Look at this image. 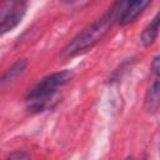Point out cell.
Masks as SVG:
<instances>
[{
  "instance_id": "obj_2",
  "label": "cell",
  "mask_w": 160,
  "mask_h": 160,
  "mask_svg": "<svg viewBox=\"0 0 160 160\" xmlns=\"http://www.w3.org/2000/svg\"><path fill=\"white\" fill-rule=\"evenodd\" d=\"M71 70H61L45 76L26 95L28 108L34 112H42L51 108V102L59 96V91L72 79Z\"/></svg>"
},
{
  "instance_id": "obj_7",
  "label": "cell",
  "mask_w": 160,
  "mask_h": 160,
  "mask_svg": "<svg viewBox=\"0 0 160 160\" xmlns=\"http://www.w3.org/2000/svg\"><path fill=\"white\" fill-rule=\"evenodd\" d=\"M28 66V61L25 59H21V60H18L15 64H12L11 68H9L5 74L2 75V79H1V82L5 84V82H9V81H12L15 78H18L20 74H22L25 71Z\"/></svg>"
},
{
  "instance_id": "obj_1",
  "label": "cell",
  "mask_w": 160,
  "mask_h": 160,
  "mask_svg": "<svg viewBox=\"0 0 160 160\" xmlns=\"http://www.w3.org/2000/svg\"><path fill=\"white\" fill-rule=\"evenodd\" d=\"M124 1L114 2L106 12H104L99 19L86 26L80 31L62 50L64 58H74L88 50H91L96 44H99L111 30L115 21H118L119 14L122 9Z\"/></svg>"
},
{
  "instance_id": "obj_3",
  "label": "cell",
  "mask_w": 160,
  "mask_h": 160,
  "mask_svg": "<svg viewBox=\"0 0 160 160\" xmlns=\"http://www.w3.org/2000/svg\"><path fill=\"white\" fill-rule=\"evenodd\" d=\"M28 4L25 1L10 0L2 1L0 5V34L4 35L15 29L26 12Z\"/></svg>"
},
{
  "instance_id": "obj_4",
  "label": "cell",
  "mask_w": 160,
  "mask_h": 160,
  "mask_svg": "<svg viewBox=\"0 0 160 160\" xmlns=\"http://www.w3.org/2000/svg\"><path fill=\"white\" fill-rule=\"evenodd\" d=\"M149 0H135V1H126L122 5V9L119 14L118 22L120 26H126L130 22L135 21V19L144 12V10L150 5Z\"/></svg>"
},
{
  "instance_id": "obj_10",
  "label": "cell",
  "mask_w": 160,
  "mask_h": 160,
  "mask_svg": "<svg viewBox=\"0 0 160 160\" xmlns=\"http://www.w3.org/2000/svg\"><path fill=\"white\" fill-rule=\"evenodd\" d=\"M124 160H134V158H132V156H128V158L124 159Z\"/></svg>"
},
{
  "instance_id": "obj_5",
  "label": "cell",
  "mask_w": 160,
  "mask_h": 160,
  "mask_svg": "<svg viewBox=\"0 0 160 160\" xmlns=\"http://www.w3.org/2000/svg\"><path fill=\"white\" fill-rule=\"evenodd\" d=\"M144 109L149 114H155L160 109V79L158 78H155V80L148 88L144 100Z\"/></svg>"
},
{
  "instance_id": "obj_9",
  "label": "cell",
  "mask_w": 160,
  "mask_h": 160,
  "mask_svg": "<svg viewBox=\"0 0 160 160\" xmlns=\"http://www.w3.org/2000/svg\"><path fill=\"white\" fill-rule=\"evenodd\" d=\"M5 160H30V156L24 152V151H14L12 154H10Z\"/></svg>"
},
{
  "instance_id": "obj_8",
  "label": "cell",
  "mask_w": 160,
  "mask_h": 160,
  "mask_svg": "<svg viewBox=\"0 0 160 160\" xmlns=\"http://www.w3.org/2000/svg\"><path fill=\"white\" fill-rule=\"evenodd\" d=\"M151 70H152V74L155 75V78L160 79V52H159V54L152 59Z\"/></svg>"
},
{
  "instance_id": "obj_6",
  "label": "cell",
  "mask_w": 160,
  "mask_h": 160,
  "mask_svg": "<svg viewBox=\"0 0 160 160\" xmlns=\"http://www.w3.org/2000/svg\"><path fill=\"white\" fill-rule=\"evenodd\" d=\"M160 31V10L158 11V14L152 18V20L145 26V29L141 32L140 36V41L144 46H150L154 44V41L156 40L158 35Z\"/></svg>"
}]
</instances>
